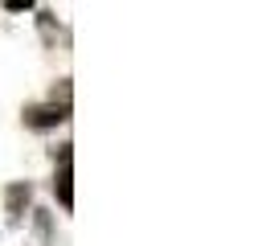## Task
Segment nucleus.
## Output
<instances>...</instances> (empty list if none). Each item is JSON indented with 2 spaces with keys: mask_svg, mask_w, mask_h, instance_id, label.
I'll use <instances>...</instances> for the list:
<instances>
[{
  "mask_svg": "<svg viewBox=\"0 0 254 246\" xmlns=\"http://www.w3.org/2000/svg\"><path fill=\"white\" fill-rule=\"evenodd\" d=\"M70 180H74V176H70V148H66V152H62V172H58V180H54V189H58V201L66 205V209L74 205V185H70Z\"/></svg>",
  "mask_w": 254,
  "mask_h": 246,
  "instance_id": "1",
  "label": "nucleus"
},
{
  "mask_svg": "<svg viewBox=\"0 0 254 246\" xmlns=\"http://www.w3.org/2000/svg\"><path fill=\"white\" fill-rule=\"evenodd\" d=\"M66 111H54V107H41V111H29V123L33 127H50V123H62Z\"/></svg>",
  "mask_w": 254,
  "mask_h": 246,
  "instance_id": "2",
  "label": "nucleus"
}]
</instances>
